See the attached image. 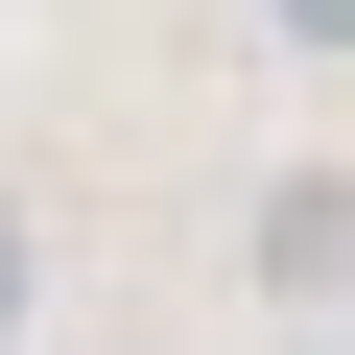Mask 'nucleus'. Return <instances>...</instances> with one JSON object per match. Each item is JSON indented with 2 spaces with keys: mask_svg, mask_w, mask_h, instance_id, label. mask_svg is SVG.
Segmentation results:
<instances>
[{
  "mask_svg": "<svg viewBox=\"0 0 355 355\" xmlns=\"http://www.w3.org/2000/svg\"><path fill=\"white\" fill-rule=\"evenodd\" d=\"M261 284H308V308L355 284V190H331V166H308V190H284V214H261Z\"/></svg>",
  "mask_w": 355,
  "mask_h": 355,
  "instance_id": "obj_1",
  "label": "nucleus"
},
{
  "mask_svg": "<svg viewBox=\"0 0 355 355\" xmlns=\"http://www.w3.org/2000/svg\"><path fill=\"white\" fill-rule=\"evenodd\" d=\"M0 331H24V214H0Z\"/></svg>",
  "mask_w": 355,
  "mask_h": 355,
  "instance_id": "obj_2",
  "label": "nucleus"
},
{
  "mask_svg": "<svg viewBox=\"0 0 355 355\" xmlns=\"http://www.w3.org/2000/svg\"><path fill=\"white\" fill-rule=\"evenodd\" d=\"M284 24H308V48H355V0H284Z\"/></svg>",
  "mask_w": 355,
  "mask_h": 355,
  "instance_id": "obj_3",
  "label": "nucleus"
}]
</instances>
